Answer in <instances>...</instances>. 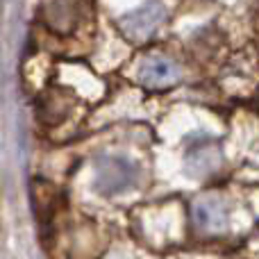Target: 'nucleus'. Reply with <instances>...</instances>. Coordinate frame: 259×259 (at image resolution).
Wrapping results in <instances>:
<instances>
[{"instance_id": "obj_1", "label": "nucleus", "mask_w": 259, "mask_h": 259, "mask_svg": "<svg viewBox=\"0 0 259 259\" xmlns=\"http://www.w3.org/2000/svg\"><path fill=\"white\" fill-rule=\"evenodd\" d=\"M161 18H164L161 5L148 3V5H143V7L134 9V12L125 14V16H121L118 27H121V32L125 34V39H130L132 44H141V41H146L148 36L157 30Z\"/></svg>"}, {"instance_id": "obj_2", "label": "nucleus", "mask_w": 259, "mask_h": 259, "mask_svg": "<svg viewBox=\"0 0 259 259\" xmlns=\"http://www.w3.org/2000/svg\"><path fill=\"white\" fill-rule=\"evenodd\" d=\"M139 80L150 89H166L180 80V68L166 57H150L143 62Z\"/></svg>"}, {"instance_id": "obj_3", "label": "nucleus", "mask_w": 259, "mask_h": 259, "mask_svg": "<svg viewBox=\"0 0 259 259\" xmlns=\"http://www.w3.org/2000/svg\"><path fill=\"white\" fill-rule=\"evenodd\" d=\"M77 12H80V3L77 0H46V7H44L46 23L53 30L62 32V34L73 30V25L77 21Z\"/></svg>"}, {"instance_id": "obj_4", "label": "nucleus", "mask_w": 259, "mask_h": 259, "mask_svg": "<svg viewBox=\"0 0 259 259\" xmlns=\"http://www.w3.org/2000/svg\"><path fill=\"white\" fill-rule=\"evenodd\" d=\"M193 216H196L198 228L207 230V232H221L228 225V211H225L223 202L216 198H205L198 202Z\"/></svg>"}, {"instance_id": "obj_5", "label": "nucleus", "mask_w": 259, "mask_h": 259, "mask_svg": "<svg viewBox=\"0 0 259 259\" xmlns=\"http://www.w3.org/2000/svg\"><path fill=\"white\" fill-rule=\"evenodd\" d=\"M118 164H121V159H109L105 166H100L98 182H100V187L107 189V191H121V189L130 187V182H132V168L121 173Z\"/></svg>"}]
</instances>
